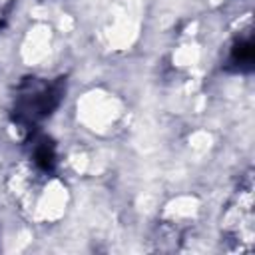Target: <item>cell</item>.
<instances>
[{
  "label": "cell",
  "instance_id": "5b68a950",
  "mask_svg": "<svg viewBox=\"0 0 255 255\" xmlns=\"http://www.w3.org/2000/svg\"><path fill=\"white\" fill-rule=\"evenodd\" d=\"M0 26H2V20H0Z\"/></svg>",
  "mask_w": 255,
  "mask_h": 255
},
{
  "label": "cell",
  "instance_id": "277c9868",
  "mask_svg": "<svg viewBox=\"0 0 255 255\" xmlns=\"http://www.w3.org/2000/svg\"><path fill=\"white\" fill-rule=\"evenodd\" d=\"M34 145H32V163L36 171L50 175L56 169V145L50 137H34L30 135Z\"/></svg>",
  "mask_w": 255,
  "mask_h": 255
},
{
  "label": "cell",
  "instance_id": "6da1fadb",
  "mask_svg": "<svg viewBox=\"0 0 255 255\" xmlns=\"http://www.w3.org/2000/svg\"><path fill=\"white\" fill-rule=\"evenodd\" d=\"M66 82L58 80H42V78H26L16 88L14 104H12V124L22 129L26 135H34L38 126L54 114L64 98Z\"/></svg>",
  "mask_w": 255,
  "mask_h": 255
},
{
  "label": "cell",
  "instance_id": "3957f363",
  "mask_svg": "<svg viewBox=\"0 0 255 255\" xmlns=\"http://www.w3.org/2000/svg\"><path fill=\"white\" fill-rule=\"evenodd\" d=\"M253 62H255V46H253L251 30H247V34L237 36L233 40L227 56V68L233 72L245 74L253 70Z\"/></svg>",
  "mask_w": 255,
  "mask_h": 255
},
{
  "label": "cell",
  "instance_id": "7a4b0ae2",
  "mask_svg": "<svg viewBox=\"0 0 255 255\" xmlns=\"http://www.w3.org/2000/svg\"><path fill=\"white\" fill-rule=\"evenodd\" d=\"M253 171L249 169L233 191L223 217L221 231L231 251L251 253L255 249V213H253Z\"/></svg>",
  "mask_w": 255,
  "mask_h": 255
}]
</instances>
